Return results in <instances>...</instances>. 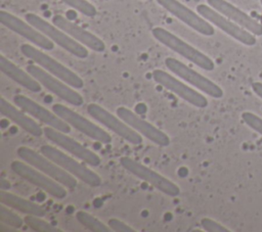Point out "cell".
<instances>
[{"label":"cell","mask_w":262,"mask_h":232,"mask_svg":"<svg viewBox=\"0 0 262 232\" xmlns=\"http://www.w3.org/2000/svg\"><path fill=\"white\" fill-rule=\"evenodd\" d=\"M151 34L154 38L157 39L160 43L170 48L177 54L181 55L185 59L189 60L190 62L194 63L202 69H205V71L214 69L215 64L210 57H208L206 54H204L193 46L189 45L188 43H186L176 35L172 34L168 30L161 27H156L151 30Z\"/></svg>","instance_id":"1"},{"label":"cell","mask_w":262,"mask_h":232,"mask_svg":"<svg viewBox=\"0 0 262 232\" xmlns=\"http://www.w3.org/2000/svg\"><path fill=\"white\" fill-rule=\"evenodd\" d=\"M16 153L21 160L43 172L53 180L63 185L66 188L74 189L77 186V178L69 174L60 166H58L43 153L37 152L36 150L26 146L18 147Z\"/></svg>","instance_id":"2"},{"label":"cell","mask_w":262,"mask_h":232,"mask_svg":"<svg viewBox=\"0 0 262 232\" xmlns=\"http://www.w3.org/2000/svg\"><path fill=\"white\" fill-rule=\"evenodd\" d=\"M20 51L26 57L36 62L43 69L62 80L73 88L81 89L84 86L83 80L77 74L33 45L23 44L20 46Z\"/></svg>","instance_id":"3"},{"label":"cell","mask_w":262,"mask_h":232,"mask_svg":"<svg viewBox=\"0 0 262 232\" xmlns=\"http://www.w3.org/2000/svg\"><path fill=\"white\" fill-rule=\"evenodd\" d=\"M26 20L32 26L37 28L42 34L49 38L53 43L60 46L66 51L70 52L78 58H86L89 54L87 48L73 39L60 28L56 27L54 24H49L47 20L43 19L35 13H27Z\"/></svg>","instance_id":"4"},{"label":"cell","mask_w":262,"mask_h":232,"mask_svg":"<svg viewBox=\"0 0 262 232\" xmlns=\"http://www.w3.org/2000/svg\"><path fill=\"white\" fill-rule=\"evenodd\" d=\"M40 152L43 153L44 155H46L47 157H49L50 159H52L54 163H56L58 166H60L69 174H71L75 178L81 180L85 184H87L91 187L100 186L101 179L95 172L90 170L84 164L69 156L67 153L62 152L61 150L57 149L56 147L45 144V145L41 146Z\"/></svg>","instance_id":"5"},{"label":"cell","mask_w":262,"mask_h":232,"mask_svg":"<svg viewBox=\"0 0 262 232\" xmlns=\"http://www.w3.org/2000/svg\"><path fill=\"white\" fill-rule=\"evenodd\" d=\"M10 169L15 175L19 176L21 179L28 181L32 185L44 190L54 198L62 199L67 196V189L63 185L28 163H24V160H13L10 165Z\"/></svg>","instance_id":"6"},{"label":"cell","mask_w":262,"mask_h":232,"mask_svg":"<svg viewBox=\"0 0 262 232\" xmlns=\"http://www.w3.org/2000/svg\"><path fill=\"white\" fill-rule=\"evenodd\" d=\"M27 72H29L44 88L69 104L75 106H80L83 104L84 99L81 94L75 90V88L49 74L41 66L36 64H29L27 66Z\"/></svg>","instance_id":"7"},{"label":"cell","mask_w":262,"mask_h":232,"mask_svg":"<svg viewBox=\"0 0 262 232\" xmlns=\"http://www.w3.org/2000/svg\"><path fill=\"white\" fill-rule=\"evenodd\" d=\"M52 110L72 128L83 133L90 139L102 144H108L112 142V137L106 131L70 107L63 104L55 103L52 105Z\"/></svg>","instance_id":"8"},{"label":"cell","mask_w":262,"mask_h":232,"mask_svg":"<svg viewBox=\"0 0 262 232\" xmlns=\"http://www.w3.org/2000/svg\"><path fill=\"white\" fill-rule=\"evenodd\" d=\"M196 10L198 13L202 15L205 19L222 30L224 33H226L236 41L247 46H253L257 43V39L254 34L238 26L219 11L212 8L210 5L208 6L205 4H199L196 6Z\"/></svg>","instance_id":"9"},{"label":"cell","mask_w":262,"mask_h":232,"mask_svg":"<svg viewBox=\"0 0 262 232\" xmlns=\"http://www.w3.org/2000/svg\"><path fill=\"white\" fill-rule=\"evenodd\" d=\"M88 114L97 121L105 128L113 131L115 134L128 141L131 144L139 145L142 143V137L139 133L133 130L120 117L114 115L112 112L96 103H90L87 106Z\"/></svg>","instance_id":"10"},{"label":"cell","mask_w":262,"mask_h":232,"mask_svg":"<svg viewBox=\"0 0 262 232\" xmlns=\"http://www.w3.org/2000/svg\"><path fill=\"white\" fill-rule=\"evenodd\" d=\"M120 164L122 167L127 170L129 173L132 175L136 176L137 178L149 183L151 186L163 192L164 194L168 196H178L180 194V189L179 187L167 179L166 177L162 176L161 174L157 173L156 171L147 168L146 166L128 157V156H123L120 158Z\"/></svg>","instance_id":"11"},{"label":"cell","mask_w":262,"mask_h":232,"mask_svg":"<svg viewBox=\"0 0 262 232\" xmlns=\"http://www.w3.org/2000/svg\"><path fill=\"white\" fill-rule=\"evenodd\" d=\"M165 65L170 72H172L185 82L189 83L200 91L204 92L205 94L213 98H221L223 96V90L217 84H215L213 81L209 80L205 76L201 75L200 73L195 72L194 69L190 68L186 64L182 63L178 59L173 57H167L165 59Z\"/></svg>","instance_id":"12"},{"label":"cell","mask_w":262,"mask_h":232,"mask_svg":"<svg viewBox=\"0 0 262 232\" xmlns=\"http://www.w3.org/2000/svg\"><path fill=\"white\" fill-rule=\"evenodd\" d=\"M44 135L50 142L70 152L83 163L92 167H97L100 164V157L96 153L68 136L67 133L47 126L44 128Z\"/></svg>","instance_id":"13"},{"label":"cell","mask_w":262,"mask_h":232,"mask_svg":"<svg viewBox=\"0 0 262 232\" xmlns=\"http://www.w3.org/2000/svg\"><path fill=\"white\" fill-rule=\"evenodd\" d=\"M0 22L10 31L16 33L43 50H52L54 48V43L37 28L28 21L25 22L23 19L7 11H0Z\"/></svg>","instance_id":"14"},{"label":"cell","mask_w":262,"mask_h":232,"mask_svg":"<svg viewBox=\"0 0 262 232\" xmlns=\"http://www.w3.org/2000/svg\"><path fill=\"white\" fill-rule=\"evenodd\" d=\"M152 79L162 87L175 93L178 97L182 98L191 105L204 108L208 105L207 98L196 90L190 88L180 80L162 69H155L152 72Z\"/></svg>","instance_id":"15"},{"label":"cell","mask_w":262,"mask_h":232,"mask_svg":"<svg viewBox=\"0 0 262 232\" xmlns=\"http://www.w3.org/2000/svg\"><path fill=\"white\" fill-rule=\"evenodd\" d=\"M13 102L16 106L21 108L25 112L30 114L32 118L40 121L41 123L47 125L48 127H51L55 130H58L64 133H70L71 126L68 123H66L53 110L50 111L49 109L45 108L44 106L34 101L33 99L25 95L17 94L13 97Z\"/></svg>","instance_id":"16"},{"label":"cell","mask_w":262,"mask_h":232,"mask_svg":"<svg viewBox=\"0 0 262 232\" xmlns=\"http://www.w3.org/2000/svg\"><path fill=\"white\" fill-rule=\"evenodd\" d=\"M164 9L187 25L192 30L205 36H212L215 33L213 26L202 15L196 14L190 8L178 0H156Z\"/></svg>","instance_id":"17"},{"label":"cell","mask_w":262,"mask_h":232,"mask_svg":"<svg viewBox=\"0 0 262 232\" xmlns=\"http://www.w3.org/2000/svg\"><path fill=\"white\" fill-rule=\"evenodd\" d=\"M116 112L117 115L120 117L125 123H127L133 130L141 134L142 136L146 137L152 143L159 146H168L170 144V139L166 133H164L162 130H160L152 124L140 118L131 109L124 106H120L117 108Z\"/></svg>","instance_id":"18"},{"label":"cell","mask_w":262,"mask_h":232,"mask_svg":"<svg viewBox=\"0 0 262 232\" xmlns=\"http://www.w3.org/2000/svg\"><path fill=\"white\" fill-rule=\"evenodd\" d=\"M52 24L56 27L60 28L64 31L68 35H70L73 39H75L80 44L84 45L85 47L95 51V52H102L105 50V44L101 39H99L94 34L90 33L89 31L85 30L84 28L72 22L64 16L60 14H56L52 17Z\"/></svg>","instance_id":"19"},{"label":"cell","mask_w":262,"mask_h":232,"mask_svg":"<svg viewBox=\"0 0 262 232\" xmlns=\"http://www.w3.org/2000/svg\"><path fill=\"white\" fill-rule=\"evenodd\" d=\"M208 4L255 36H262V25L226 0H207Z\"/></svg>","instance_id":"20"},{"label":"cell","mask_w":262,"mask_h":232,"mask_svg":"<svg viewBox=\"0 0 262 232\" xmlns=\"http://www.w3.org/2000/svg\"><path fill=\"white\" fill-rule=\"evenodd\" d=\"M0 111L2 115L19 126L24 131L33 135L34 137H40L42 134H44V129H42L30 114L25 112L18 106L8 102L4 97H1L0 99Z\"/></svg>","instance_id":"21"},{"label":"cell","mask_w":262,"mask_h":232,"mask_svg":"<svg viewBox=\"0 0 262 232\" xmlns=\"http://www.w3.org/2000/svg\"><path fill=\"white\" fill-rule=\"evenodd\" d=\"M0 69L6 77L33 93L42 89V85L29 72H25L3 55H0Z\"/></svg>","instance_id":"22"},{"label":"cell","mask_w":262,"mask_h":232,"mask_svg":"<svg viewBox=\"0 0 262 232\" xmlns=\"http://www.w3.org/2000/svg\"><path fill=\"white\" fill-rule=\"evenodd\" d=\"M0 202L9 206L10 208L24 213L26 215H32V216H38V217L45 216V210L41 205L29 199L15 195L11 192H8L6 190L0 191Z\"/></svg>","instance_id":"23"},{"label":"cell","mask_w":262,"mask_h":232,"mask_svg":"<svg viewBox=\"0 0 262 232\" xmlns=\"http://www.w3.org/2000/svg\"><path fill=\"white\" fill-rule=\"evenodd\" d=\"M76 219L82 226L93 232H107L111 230L108 225L106 226L94 216L83 211H79L76 213Z\"/></svg>","instance_id":"24"},{"label":"cell","mask_w":262,"mask_h":232,"mask_svg":"<svg viewBox=\"0 0 262 232\" xmlns=\"http://www.w3.org/2000/svg\"><path fill=\"white\" fill-rule=\"evenodd\" d=\"M42 217L27 215L25 218V224L32 230L37 232H60V230L52 224L41 219Z\"/></svg>","instance_id":"25"},{"label":"cell","mask_w":262,"mask_h":232,"mask_svg":"<svg viewBox=\"0 0 262 232\" xmlns=\"http://www.w3.org/2000/svg\"><path fill=\"white\" fill-rule=\"evenodd\" d=\"M0 221L1 223L15 229L21 228L25 224V220H23L16 213L12 212L9 206L3 203L0 204Z\"/></svg>","instance_id":"26"},{"label":"cell","mask_w":262,"mask_h":232,"mask_svg":"<svg viewBox=\"0 0 262 232\" xmlns=\"http://www.w3.org/2000/svg\"><path fill=\"white\" fill-rule=\"evenodd\" d=\"M60 1H62L63 3L69 5L70 7L78 10L79 12L84 14L85 16L93 17L97 13V10H96L95 6L87 0H60Z\"/></svg>","instance_id":"27"},{"label":"cell","mask_w":262,"mask_h":232,"mask_svg":"<svg viewBox=\"0 0 262 232\" xmlns=\"http://www.w3.org/2000/svg\"><path fill=\"white\" fill-rule=\"evenodd\" d=\"M242 119L245 122V124H247L254 131L262 135V119L260 117H258L253 112L245 111L242 114Z\"/></svg>","instance_id":"28"},{"label":"cell","mask_w":262,"mask_h":232,"mask_svg":"<svg viewBox=\"0 0 262 232\" xmlns=\"http://www.w3.org/2000/svg\"><path fill=\"white\" fill-rule=\"evenodd\" d=\"M201 225L206 231H209V232H228L229 231L227 228H225L221 224H219L216 221H213L209 218L202 219Z\"/></svg>","instance_id":"29"},{"label":"cell","mask_w":262,"mask_h":232,"mask_svg":"<svg viewBox=\"0 0 262 232\" xmlns=\"http://www.w3.org/2000/svg\"><path fill=\"white\" fill-rule=\"evenodd\" d=\"M107 225L111 228V230L117 231V232H133L134 231V229L131 228L129 225H127L123 221H121L119 219H115V218L110 219L107 222Z\"/></svg>","instance_id":"30"},{"label":"cell","mask_w":262,"mask_h":232,"mask_svg":"<svg viewBox=\"0 0 262 232\" xmlns=\"http://www.w3.org/2000/svg\"><path fill=\"white\" fill-rule=\"evenodd\" d=\"M252 89L256 95L262 98V83L261 82H254L252 84Z\"/></svg>","instance_id":"31"},{"label":"cell","mask_w":262,"mask_h":232,"mask_svg":"<svg viewBox=\"0 0 262 232\" xmlns=\"http://www.w3.org/2000/svg\"><path fill=\"white\" fill-rule=\"evenodd\" d=\"M0 188L1 190H8L10 188V183L5 178L0 179Z\"/></svg>","instance_id":"32"},{"label":"cell","mask_w":262,"mask_h":232,"mask_svg":"<svg viewBox=\"0 0 262 232\" xmlns=\"http://www.w3.org/2000/svg\"><path fill=\"white\" fill-rule=\"evenodd\" d=\"M260 2H261V4H262V0H260Z\"/></svg>","instance_id":"33"}]
</instances>
